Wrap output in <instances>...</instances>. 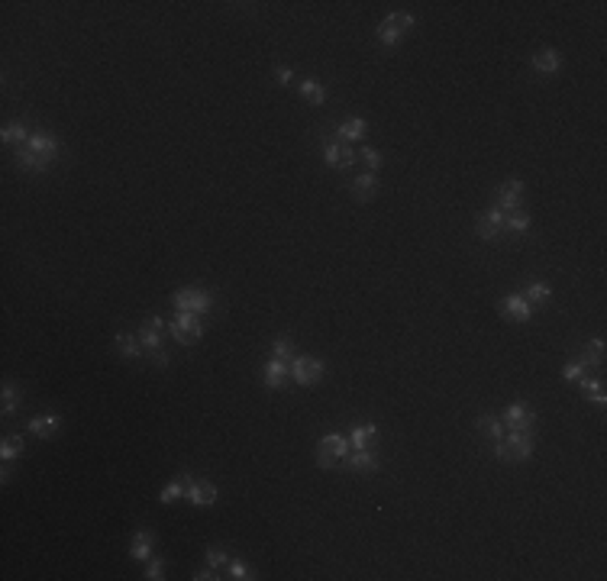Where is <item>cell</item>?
I'll use <instances>...</instances> for the list:
<instances>
[{"label":"cell","mask_w":607,"mask_h":581,"mask_svg":"<svg viewBox=\"0 0 607 581\" xmlns=\"http://www.w3.org/2000/svg\"><path fill=\"white\" fill-rule=\"evenodd\" d=\"M59 136L49 129H33L29 143L17 149V168L26 175H43L52 168V162L59 159Z\"/></svg>","instance_id":"1"},{"label":"cell","mask_w":607,"mask_h":581,"mask_svg":"<svg viewBox=\"0 0 607 581\" xmlns=\"http://www.w3.org/2000/svg\"><path fill=\"white\" fill-rule=\"evenodd\" d=\"M536 449V436L533 430H507L504 439L494 443V455L501 462H527Z\"/></svg>","instance_id":"2"},{"label":"cell","mask_w":607,"mask_h":581,"mask_svg":"<svg viewBox=\"0 0 607 581\" xmlns=\"http://www.w3.org/2000/svg\"><path fill=\"white\" fill-rule=\"evenodd\" d=\"M349 452H352L349 436H343V433H327V436H320V443H317V465L327 468V472H336V468H343Z\"/></svg>","instance_id":"3"},{"label":"cell","mask_w":607,"mask_h":581,"mask_svg":"<svg viewBox=\"0 0 607 581\" xmlns=\"http://www.w3.org/2000/svg\"><path fill=\"white\" fill-rule=\"evenodd\" d=\"M171 303H175V310H181V313L207 317V313L213 310V294L203 291V287H178L175 294H171Z\"/></svg>","instance_id":"4"},{"label":"cell","mask_w":607,"mask_h":581,"mask_svg":"<svg viewBox=\"0 0 607 581\" xmlns=\"http://www.w3.org/2000/svg\"><path fill=\"white\" fill-rule=\"evenodd\" d=\"M287 365H291V381H297L301 387H313L327 378V362L317 355H294Z\"/></svg>","instance_id":"5"},{"label":"cell","mask_w":607,"mask_h":581,"mask_svg":"<svg viewBox=\"0 0 607 581\" xmlns=\"http://www.w3.org/2000/svg\"><path fill=\"white\" fill-rule=\"evenodd\" d=\"M203 320L197 317V313H181L178 310V317L169 323V333L175 336V343H181V345H194L197 339L203 336Z\"/></svg>","instance_id":"6"},{"label":"cell","mask_w":607,"mask_h":581,"mask_svg":"<svg viewBox=\"0 0 607 581\" xmlns=\"http://www.w3.org/2000/svg\"><path fill=\"white\" fill-rule=\"evenodd\" d=\"M181 478H185V501L191 507H213L217 504V485L197 481L194 475H181Z\"/></svg>","instance_id":"7"},{"label":"cell","mask_w":607,"mask_h":581,"mask_svg":"<svg viewBox=\"0 0 607 581\" xmlns=\"http://www.w3.org/2000/svg\"><path fill=\"white\" fill-rule=\"evenodd\" d=\"M323 162L333 171H349L355 165V149L349 143H339V139H327L323 143Z\"/></svg>","instance_id":"8"},{"label":"cell","mask_w":607,"mask_h":581,"mask_svg":"<svg viewBox=\"0 0 607 581\" xmlns=\"http://www.w3.org/2000/svg\"><path fill=\"white\" fill-rule=\"evenodd\" d=\"M501 423L507 430H536V413H533L530 404L517 401V404H507L501 410Z\"/></svg>","instance_id":"9"},{"label":"cell","mask_w":607,"mask_h":581,"mask_svg":"<svg viewBox=\"0 0 607 581\" xmlns=\"http://www.w3.org/2000/svg\"><path fill=\"white\" fill-rule=\"evenodd\" d=\"M504 223H507V213L501 210V207H488L485 213H478L475 229H478V236L485 239V243H498V236L504 233Z\"/></svg>","instance_id":"10"},{"label":"cell","mask_w":607,"mask_h":581,"mask_svg":"<svg viewBox=\"0 0 607 581\" xmlns=\"http://www.w3.org/2000/svg\"><path fill=\"white\" fill-rule=\"evenodd\" d=\"M520 201H523V181H520V178H510V181H504V185L498 187V194H494V207H501L504 213L520 210Z\"/></svg>","instance_id":"11"},{"label":"cell","mask_w":607,"mask_h":581,"mask_svg":"<svg viewBox=\"0 0 607 581\" xmlns=\"http://www.w3.org/2000/svg\"><path fill=\"white\" fill-rule=\"evenodd\" d=\"M498 307H501V313H504V320H510V323H527L533 317V303L523 294H507Z\"/></svg>","instance_id":"12"},{"label":"cell","mask_w":607,"mask_h":581,"mask_svg":"<svg viewBox=\"0 0 607 581\" xmlns=\"http://www.w3.org/2000/svg\"><path fill=\"white\" fill-rule=\"evenodd\" d=\"M262 381H265L269 391H281V387L291 381V365H287L285 359H269V362H265V371H262Z\"/></svg>","instance_id":"13"},{"label":"cell","mask_w":607,"mask_h":581,"mask_svg":"<svg viewBox=\"0 0 607 581\" xmlns=\"http://www.w3.org/2000/svg\"><path fill=\"white\" fill-rule=\"evenodd\" d=\"M378 465L381 459L371 449H352V452L346 455V462H343V468L346 472H362V475H371V472H378Z\"/></svg>","instance_id":"14"},{"label":"cell","mask_w":607,"mask_h":581,"mask_svg":"<svg viewBox=\"0 0 607 581\" xmlns=\"http://www.w3.org/2000/svg\"><path fill=\"white\" fill-rule=\"evenodd\" d=\"M530 68L536 75H559L562 71V52L559 49H543L530 59Z\"/></svg>","instance_id":"15"},{"label":"cell","mask_w":607,"mask_h":581,"mask_svg":"<svg viewBox=\"0 0 607 581\" xmlns=\"http://www.w3.org/2000/svg\"><path fill=\"white\" fill-rule=\"evenodd\" d=\"M152 556H155V536H152L149 530L133 533V539H129V559H136V562H149Z\"/></svg>","instance_id":"16"},{"label":"cell","mask_w":607,"mask_h":581,"mask_svg":"<svg viewBox=\"0 0 607 581\" xmlns=\"http://www.w3.org/2000/svg\"><path fill=\"white\" fill-rule=\"evenodd\" d=\"M26 426H29V433H33L36 439H52L55 433H59L62 420H59V413H36Z\"/></svg>","instance_id":"17"},{"label":"cell","mask_w":607,"mask_h":581,"mask_svg":"<svg viewBox=\"0 0 607 581\" xmlns=\"http://www.w3.org/2000/svg\"><path fill=\"white\" fill-rule=\"evenodd\" d=\"M336 136H339V143H362L365 136H369V123H365L362 117H349V120H343L336 127Z\"/></svg>","instance_id":"18"},{"label":"cell","mask_w":607,"mask_h":581,"mask_svg":"<svg viewBox=\"0 0 607 581\" xmlns=\"http://www.w3.org/2000/svg\"><path fill=\"white\" fill-rule=\"evenodd\" d=\"M349 194L359 197V201H371L378 194V175H371V171L355 175V181H349Z\"/></svg>","instance_id":"19"},{"label":"cell","mask_w":607,"mask_h":581,"mask_svg":"<svg viewBox=\"0 0 607 581\" xmlns=\"http://www.w3.org/2000/svg\"><path fill=\"white\" fill-rule=\"evenodd\" d=\"M297 91H301V97L307 103H313V107H323V103H327V87H323L317 78H304V81H297Z\"/></svg>","instance_id":"20"},{"label":"cell","mask_w":607,"mask_h":581,"mask_svg":"<svg viewBox=\"0 0 607 581\" xmlns=\"http://www.w3.org/2000/svg\"><path fill=\"white\" fill-rule=\"evenodd\" d=\"M475 426H478V433H485L491 443H498V439L507 436V426L501 423V417H494V413H481L478 420H475Z\"/></svg>","instance_id":"21"},{"label":"cell","mask_w":607,"mask_h":581,"mask_svg":"<svg viewBox=\"0 0 607 581\" xmlns=\"http://www.w3.org/2000/svg\"><path fill=\"white\" fill-rule=\"evenodd\" d=\"M23 452H26V439L20 436V433L3 436V443H0V459H3V465H10L13 459H23Z\"/></svg>","instance_id":"22"},{"label":"cell","mask_w":607,"mask_h":581,"mask_svg":"<svg viewBox=\"0 0 607 581\" xmlns=\"http://www.w3.org/2000/svg\"><path fill=\"white\" fill-rule=\"evenodd\" d=\"M29 136H33V129L26 127V123H7V127L0 129V139H3V145H26L29 143Z\"/></svg>","instance_id":"23"},{"label":"cell","mask_w":607,"mask_h":581,"mask_svg":"<svg viewBox=\"0 0 607 581\" xmlns=\"http://www.w3.org/2000/svg\"><path fill=\"white\" fill-rule=\"evenodd\" d=\"M523 297H527L530 303H536V307H546V303L552 301V287H549L546 281H527Z\"/></svg>","instance_id":"24"},{"label":"cell","mask_w":607,"mask_h":581,"mask_svg":"<svg viewBox=\"0 0 607 581\" xmlns=\"http://www.w3.org/2000/svg\"><path fill=\"white\" fill-rule=\"evenodd\" d=\"M113 343H117V352L123 355V359H129V362H133V359H139V355L145 352L143 343H139V336H129V333H117V339H113Z\"/></svg>","instance_id":"25"},{"label":"cell","mask_w":607,"mask_h":581,"mask_svg":"<svg viewBox=\"0 0 607 581\" xmlns=\"http://www.w3.org/2000/svg\"><path fill=\"white\" fill-rule=\"evenodd\" d=\"M375 436H378V426H375V423H359V426H352V433H349V446L369 449V443Z\"/></svg>","instance_id":"26"},{"label":"cell","mask_w":607,"mask_h":581,"mask_svg":"<svg viewBox=\"0 0 607 581\" xmlns=\"http://www.w3.org/2000/svg\"><path fill=\"white\" fill-rule=\"evenodd\" d=\"M20 404H23V391H20L13 381H3V407H0V413H3V417H13V413L20 410Z\"/></svg>","instance_id":"27"},{"label":"cell","mask_w":607,"mask_h":581,"mask_svg":"<svg viewBox=\"0 0 607 581\" xmlns=\"http://www.w3.org/2000/svg\"><path fill=\"white\" fill-rule=\"evenodd\" d=\"M578 385H582V397H585V401H591V404H598V407H604V404H607L604 381H591L588 375H585V378L578 381Z\"/></svg>","instance_id":"28"},{"label":"cell","mask_w":607,"mask_h":581,"mask_svg":"<svg viewBox=\"0 0 607 581\" xmlns=\"http://www.w3.org/2000/svg\"><path fill=\"white\" fill-rule=\"evenodd\" d=\"M588 368H598V365H604V339L601 336H594V339H588V345H585V352L578 355Z\"/></svg>","instance_id":"29"},{"label":"cell","mask_w":607,"mask_h":581,"mask_svg":"<svg viewBox=\"0 0 607 581\" xmlns=\"http://www.w3.org/2000/svg\"><path fill=\"white\" fill-rule=\"evenodd\" d=\"M136 336H139V343H143V349H145V352H159V349H162V343H165V339H162V333H159V329H152L149 323H143Z\"/></svg>","instance_id":"30"},{"label":"cell","mask_w":607,"mask_h":581,"mask_svg":"<svg viewBox=\"0 0 607 581\" xmlns=\"http://www.w3.org/2000/svg\"><path fill=\"white\" fill-rule=\"evenodd\" d=\"M359 162H365V171H371V175H378V171L385 168V155H381L378 149H371V145H362V149H359Z\"/></svg>","instance_id":"31"},{"label":"cell","mask_w":607,"mask_h":581,"mask_svg":"<svg viewBox=\"0 0 607 581\" xmlns=\"http://www.w3.org/2000/svg\"><path fill=\"white\" fill-rule=\"evenodd\" d=\"M294 343H291V336H275L271 339V359H285V362H291L294 359Z\"/></svg>","instance_id":"32"},{"label":"cell","mask_w":607,"mask_h":581,"mask_svg":"<svg viewBox=\"0 0 607 581\" xmlns=\"http://www.w3.org/2000/svg\"><path fill=\"white\" fill-rule=\"evenodd\" d=\"M533 227V220H530V213H523V210H514V213H507V223H504V229H510V233H517V236H523L527 229Z\"/></svg>","instance_id":"33"},{"label":"cell","mask_w":607,"mask_h":581,"mask_svg":"<svg viewBox=\"0 0 607 581\" xmlns=\"http://www.w3.org/2000/svg\"><path fill=\"white\" fill-rule=\"evenodd\" d=\"M159 501H162V504H178V501H185V478L169 481V485L162 488Z\"/></svg>","instance_id":"34"},{"label":"cell","mask_w":607,"mask_h":581,"mask_svg":"<svg viewBox=\"0 0 607 581\" xmlns=\"http://www.w3.org/2000/svg\"><path fill=\"white\" fill-rule=\"evenodd\" d=\"M413 23H417V20H413L410 13H391V17L385 20V26H388V29H394L397 36H407L413 29Z\"/></svg>","instance_id":"35"},{"label":"cell","mask_w":607,"mask_h":581,"mask_svg":"<svg viewBox=\"0 0 607 581\" xmlns=\"http://www.w3.org/2000/svg\"><path fill=\"white\" fill-rule=\"evenodd\" d=\"M585 375H588V365H585L582 359H572V362L562 365V378L565 381H582Z\"/></svg>","instance_id":"36"},{"label":"cell","mask_w":607,"mask_h":581,"mask_svg":"<svg viewBox=\"0 0 607 581\" xmlns=\"http://www.w3.org/2000/svg\"><path fill=\"white\" fill-rule=\"evenodd\" d=\"M207 565H210V568H227L229 565V552L223 546H207Z\"/></svg>","instance_id":"37"},{"label":"cell","mask_w":607,"mask_h":581,"mask_svg":"<svg viewBox=\"0 0 607 581\" xmlns=\"http://www.w3.org/2000/svg\"><path fill=\"white\" fill-rule=\"evenodd\" d=\"M227 572H229V578H233V581H249V578H255V575L249 572V565H245L243 559H229Z\"/></svg>","instance_id":"38"},{"label":"cell","mask_w":607,"mask_h":581,"mask_svg":"<svg viewBox=\"0 0 607 581\" xmlns=\"http://www.w3.org/2000/svg\"><path fill=\"white\" fill-rule=\"evenodd\" d=\"M145 581H162L165 578V562H162L159 556H152L149 562H145V575H143Z\"/></svg>","instance_id":"39"},{"label":"cell","mask_w":607,"mask_h":581,"mask_svg":"<svg viewBox=\"0 0 607 581\" xmlns=\"http://www.w3.org/2000/svg\"><path fill=\"white\" fill-rule=\"evenodd\" d=\"M401 39H404V36H397L394 29H388V26H385V23L378 26V43H381V45H388V49H394V45L401 43Z\"/></svg>","instance_id":"40"},{"label":"cell","mask_w":607,"mask_h":581,"mask_svg":"<svg viewBox=\"0 0 607 581\" xmlns=\"http://www.w3.org/2000/svg\"><path fill=\"white\" fill-rule=\"evenodd\" d=\"M275 81H278V87H287L291 81H294V71L287 65H281V68H275Z\"/></svg>","instance_id":"41"},{"label":"cell","mask_w":607,"mask_h":581,"mask_svg":"<svg viewBox=\"0 0 607 581\" xmlns=\"http://www.w3.org/2000/svg\"><path fill=\"white\" fill-rule=\"evenodd\" d=\"M191 578H194V581H213V578H220V575H217V568H210V565H207V568H201V572L191 575Z\"/></svg>","instance_id":"42"},{"label":"cell","mask_w":607,"mask_h":581,"mask_svg":"<svg viewBox=\"0 0 607 581\" xmlns=\"http://www.w3.org/2000/svg\"><path fill=\"white\" fill-rule=\"evenodd\" d=\"M152 359H155V365H159V368H165V365H169V352H165V349L152 352Z\"/></svg>","instance_id":"43"},{"label":"cell","mask_w":607,"mask_h":581,"mask_svg":"<svg viewBox=\"0 0 607 581\" xmlns=\"http://www.w3.org/2000/svg\"><path fill=\"white\" fill-rule=\"evenodd\" d=\"M145 323H149L152 329H159V333H165V320H162V317H149Z\"/></svg>","instance_id":"44"}]
</instances>
